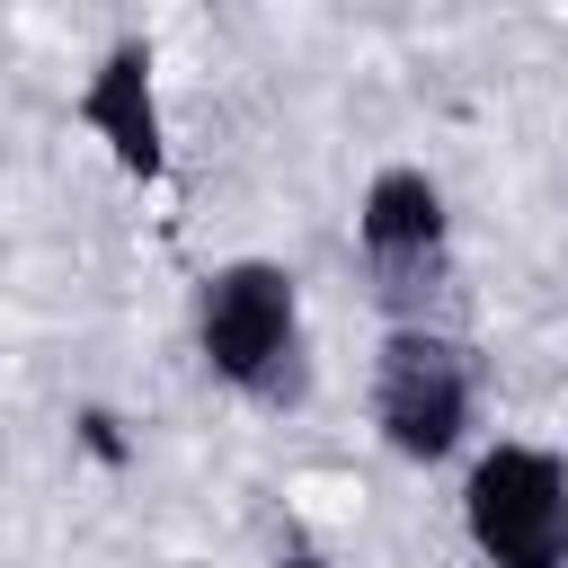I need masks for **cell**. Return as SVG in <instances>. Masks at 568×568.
Instances as JSON below:
<instances>
[{
  "label": "cell",
  "instance_id": "obj_1",
  "mask_svg": "<svg viewBox=\"0 0 568 568\" xmlns=\"http://www.w3.org/2000/svg\"><path fill=\"white\" fill-rule=\"evenodd\" d=\"M195 355L248 399H293L302 382V284L275 257H231L195 293Z\"/></svg>",
  "mask_w": 568,
  "mask_h": 568
},
{
  "label": "cell",
  "instance_id": "obj_2",
  "mask_svg": "<svg viewBox=\"0 0 568 568\" xmlns=\"http://www.w3.org/2000/svg\"><path fill=\"white\" fill-rule=\"evenodd\" d=\"M462 532L488 568H568V462L550 444H488L462 479Z\"/></svg>",
  "mask_w": 568,
  "mask_h": 568
},
{
  "label": "cell",
  "instance_id": "obj_3",
  "mask_svg": "<svg viewBox=\"0 0 568 568\" xmlns=\"http://www.w3.org/2000/svg\"><path fill=\"white\" fill-rule=\"evenodd\" d=\"M470 408H479V382H470V355L426 328V320H399L382 337V364H373V426L399 462H444L462 435H470Z\"/></svg>",
  "mask_w": 568,
  "mask_h": 568
},
{
  "label": "cell",
  "instance_id": "obj_4",
  "mask_svg": "<svg viewBox=\"0 0 568 568\" xmlns=\"http://www.w3.org/2000/svg\"><path fill=\"white\" fill-rule=\"evenodd\" d=\"M355 240H364V266L390 302H426L444 284V248H453L444 186L426 169H373V186L355 204Z\"/></svg>",
  "mask_w": 568,
  "mask_h": 568
},
{
  "label": "cell",
  "instance_id": "obj_5",
  "mask_svg": "<svg viewBox=\"0 0 568 568\" xmlns=\"http://www.w3.org/2000/svg\"><path fill=\"white\" fill-rule=\"evenodd\" d=\"M80 124L106 142V160H115L124 178H142V186H160V178H169L160 62H151V44H142V36H115V44L98 53V71H89V89H80Z\"/></svg>",
  "mask_w": 568,
  "mask_h": 568
},
{
  "label": "cell",
  "instance_id": "obj_6",
  "mask_svg": "<svg viewBox=\"0 0 568 568\" xmlns=\"http://www.w3.org/2000/svg\"><path fill=\"white\" fill-rule=\"evenodd\" d=\"M275 568H328V559H311V550H293V559H275Z\"/></svg>",
  "mask_w": 568,
  "mask_h": 568
}]
</instances>
